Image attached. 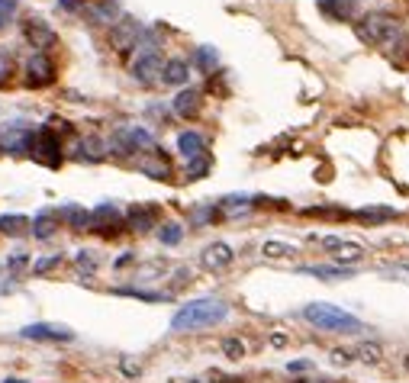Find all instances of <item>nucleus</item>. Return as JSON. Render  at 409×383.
I'll return each mask as SVG.
<instances>
[{
  "mask_svg": "<svg viewBox=\"0 0 409 383\" xmlns=\"http://www.w3.org/2000/svg\"><path fill=\"white\" fill-rule=\"evenodd\" d=\"M10 74H13V58H10V55L0 48V87L10 81Z\"/></svg>",
  "mask_w": 409,
  "mask_h": 383,
  "instance_id": "35",
  "label": "nucleus"
},
{
  "mask_svg": "<svg viewBox=\"0 0 409 383\" xmlns=\"http://www.w3.org/2000/svg\"><path fill=\"white\" fill-rule=\"evenodd\" d=\"M0 148L10 155H30L32 152V132L26 126H10L4 136H0Z\"/></svg>",
  "mask_w": 409,
  "mask_h": 383,
  "instance_id": "14",
  "label": "nucleus"
},
{
  "mask_svg": "<svg viewBox=\"0 0 409 383\" xmlns=\"http://www.w3.org/2000/svg\"><path fill=\"white\" fill-rule=\"evenodd\" d=\"M358 358H361L364 364H377V361L384 358V351H380V345H374V342H364V345L358 348Z\"/></svg>",
  "mask_w": 409,
  "mask_h": 383,
  "instance_id": "32",
  "label": "nucleus"
},
{
  "mask_svg": "<svg viewBox=\"0 0 409 383\" xmlns=\"http://www.w3.org/2000/svg\"><path fill=\"white\" fill-rule=\"evenodd\" d=\"M4 383H26V380H16V377H10V380H4Z\"/></svg>",
  "mask_w": 409,
  "mask_h": 383,
  "instance_id": "46",
  "label": "nucleus"
},
{
  "mask_svg": "<svg viewBox=\"0 0 409 383\" xmlns=\"http://www.w3.org/2000/svg\"><path fill=\"white\" fill-rule=\"evenodd\" d=\"M58 216L68 223V229L75 232H91V209L77 207V203H68V207H61Z\"/></svg>",
  "mask_w": 409,
  "mask_h": 383,
  "instance_id": "18",
  "label": "nucleus"
},
{
  "mask_svg": "<svg viewBox=\"0 0 409 383\" xmlns=\"http://www.w3.org/2000/svg\"><path fill=\"white\" fill-rule=\"evenodd\" d=\"M220 383H242V380H235V377H222Z\"/></svg>",
  "mask_w": 409,
  "mask_h": 383,
  "instance_id": "45",
  "label": "nucleus"
},
{
  "mask_svg": "<svg viewBox=\"0 0 409 383\" xmlns=\"http://www.w3.org/2000/svg\"><path fill=\"white\" fill-rule=\"evenodd\" d=\"M232 248L226 245V242H213V245L203 248V254H200V268L213 271V274H220V271H226L229 264H232Z\"/></svg>",
  "mask_w": 409,
  "mask_h": 383,
  "instance_id": "13",
  "label": "nucleus"
},
{
  "mask_svg": "<svg viewBox=\"0 0 409 383\" xmlns=\"http://www.w3.org/2000/svg\"><path fill=\"white\" fill-rule=\"evenodd\" d=\"M58 7L65 10V13H77V10L87 7V0H58Z\"/></svg>",
  "mask_w": 409,
  "mask_h": 383,
  "instance_id": "41",
  "label": "nucleus"
},
{
  "mask_svg": "<svg viewBox=\"0 0 409 383\" xmlns=\"http://www.w3.org/2000/svg\"><path fill=\"white\" fill-rule=\"evenodd\" d=\"M61 264V254H46V258H39L36 264H32V271L36 274H49V271H55Z\"/></svg>",
  "mask_w": 409,
  "mask_h": 383,
  "instance_id": "34",
  "label": "nucleus"
},
{
  "mask_svg": "<svg viewBox=\"0 0 409 383\" xmlns=\"http://www.w3.org/2000/svg\"><path fill=\"white\" fill-rule=\"evenodd\" d=\"M77 158H84V161H103L106 158V142L103 138H97V136H87V138H81L77 142Z\"/></svg>",
  "mask_w": 409,
  "mask_h": 383,
  "instance_id": "24",
  "label": "nucleus"
},
{
  "mask_svg": "<svg viewBox=\"0 0 409 383\" xmlns=\"http://www.w3.org/2000/svg\"><path fill=\"white\" fill-rule=\"evenodd\" d=\"M251 197H245V193H229V197L220 200V207H216V213L222 216V219H239V216H248L251 213Z\"/></svg>",
  "mask_w": 409,
  "mask_h": 383,
  "instance_id": "16",
  "label": "nucleus"
},
{
  "mask_svg": "<svg viewBox=\"0 0 409 383\" xmlns=\"http://www.w3.org/2000/svg\"><path fill=\"white\" fill-rule=\"evenodd\" d=\"M55 223H58V213H55V209H42V213L30 223V229H32V235H36V238H52L55 235Z\"/></svg>",
  "mask_w": 409,
  "mask_h": 383,
  "instance_id": "25",
  "label": "nucleus"
},
{
  "mask_svg": "<svg viewBox=\"0 0 409 383\" xmlns=\"http://www.w3.org/2000/svg\"><path fill=\"white\" fill-rule=\"evenodd\" d=\"M216 216H220V213H216L213 207H200V209H194V223H197V226H206L210 219H216Z\"/></svg>",
  "mask_w": 409,
  "mask_h": 383,
  "instance_id": "39",
  "label": "nucleus"
},
{
  "mask_svg": "<svg viewBox=\"0 0 409 383\" xmlns=\"http://www.w3.org/2000/svg\"><path fill=\"white\" fill-rule=\"evenodd\" d=\"M300 383H306V380H300Z\"/></svg>",
  "mask_w": 409,
  "mask_h": 383,
  "instance_id": "49",
  "label": "nucleus"
},
{
  "mask_svg": "<svg viewBox=\"0 0 409 383\" xmlns=\"http://www.w3.org/2000/svg\"><path fill=\"white\" fill-rule=\"evenodd\" d=\"M171 107H175V113L181 116V119H194L200 110V93L197 91H181L175 100H171Z\"/></svg>",
  "mask_w": 409,
  "mask_h": 383,
  "instance_id": "21",
  "label": "nucleus"
},
{
  "mask_svg": "<svg viewBox=\"0 0 409 383\" xmlns=\"http://www.w3.org/2000/svg\"><path fill=\"white\" fill-rule=\"evenodd\" d=\"M30 229V219L23 213H4L0 216V232L4 235H23Z\"/></svg>",
  "mask_w": 409,
  "mask_h": 383,
  "instance_id": "26",
  "label": "nucleus"
},
{
  "mask_svg": "<svg viewBox=\"0 0 409 383\" xmlns=\"http://www.w3.org/2000/svg\"><path fill=\"white\" fill-rule=\"evenodd\" d=\"M126 226V216L113 207V203H100L91 213V232H100V235H116Z\"/></svg>",
  "mask_w": 409,
  "mask_h": 383,
  "instance_id": "8",
  "label": "nucleus"
},
{
  "mask_svg": "<svg viewBox=\"0 0 409 383\" xmlns=\"http://www.w3.org/2000/svg\"><path fill=\"white\" fill-rule=\"evenodd\" d=\"M155 223H158V207H155V203H149V207H142V203L129 207V213H126V229H132V232H149V229H155Z\"/></svg>",
  "mask_w": 409,
  "mask_h": 383,
  "instance_id": "15",
  "label": "nucleus"
},
{
  "mask_svg": "<svg viewBox=\"0 0 409 383\" xmlns=\"http://www.w3.org/2000/svg\"><path fill=\"white\" fill-rule=\"evenodd\" d=\"M319 245L326 248L329 254H335V258H339L341 264H358V261L364 258V248L358 245V242H351V238H339V235H322V238H319Z\"/></svg>",
  "mask_w": 409,
  "mask_h": 383,
  "instance_id": "11",
  "label": "nucleus"
},
{
  "mask_svg": "<svg viewBox=\"0 0 409 383\" xmlns=\"http://www.w3.org/2000/svg\"><path fill=\"white\" fill-rule=\"evenodd\" d=\"M132 164H136L139 174L152 177V181H171V174H175V171H171V158H168L158 145L149 148V152H139V158L132 161Z\"/></svg>",
  "mask_w": 409,
  "mask_h": 383,
  "instance_id": "4",
  "label": "nucleus"
},
{
  "mask_svg": "<svg viewBox=\"0 0 409 383\" xmlns=\"http://www.w3.org/2000/svg\"><path fill=\"white\" fill-rule=\"evenodd\" d=\"M303 319L322 332H341V335L364 332V322L358 319V316L345 313L341 306H332V303H310V306L303 309Z\"/></svg>",
  "mask_w": 409,
  "mask_h": 383,
  "instance_id": "2",
  "label": "nucleus"
},
{
  "mask_svg": "<svg viewBox=\"0 0 409 383\" xmlns=\"http://www.w3.org/2000/svg\"><path fill=\"white\" fill-rule=\"evenodd\" d=\"M87 16L97 26H113L120 20V4L116 0H94V4H87Z\"/></svg>",
  "mask_w": 409,
  "mask_h": 383,
  "instance_id": "17",
  "label": "nucleus"
},
{
  "mask_svg": "<svg viewBox=\"0 0 409 383\" xmlns=\"http://www.w3.org/2000/svg\"><path fill=\"white\" fill-rule=\"evenodd\" d=\"M355 32H358V39H361L364 46L384 48L386 42H390L396 32H403V30H400V23H396L390 13H367L361 23H355Z\"/></svg>",
  "mask_w": 409,
  "mask_h": 383,
  "instance_id": "3",
  "label": "nucleus"
},
{
  "mask_svg": "<svg viewBox=\"0 0 409 383\" xmlns=\"http://www.w3.org/2000/svg\"><path fill=\"white\" fill-rule=\"evenodd\" d=\"M261 254H265V258H294L296 248L287 245V242H274V238H271V242H265Z\"/></svg>",
  "mask_w": 409,
  "mask_h": 383,
  "instance_id": "28",
  "label": "nucleus"
},
{
  "mask_svg": "<svg viewBox=\"0 0 409 383\" xmlns=\"http://www.w3.org/2000/svg\"><path fill=\"white\" fill-rule=\"evenodd\" d=\"M55 81V65L46 52H36L26 62V87H49Z\"/></svg>",
  "mask_w": 409,
  "mask_h": 383,
  "instance_id": "10",
  "label": "nucleus"
},
{
  "mask_svg": "<svg viewBox=\"0 0 409 383\" xmlns=\"http://www.w3.org/2000/svg\"><path fill=\"white\" fill-rule=\"evenodd\" d=\"M319 10L332 16V20H339V23H345L358 13V0H319Z\"/></svg>",
  "mask_w": 409,
  "mask_h": 383,
  "instance_id": "19",
  "label": "nucleus"
},
{
  "mask_svg": "<svg viewBox=\"0 0 409 383\" xmlns=\"http://www.w3.org/2000/svg\"><path fill=\"white\" fill-rule=\"evenodd\" d=\"M194 58H197V68L200 71H213V68H216V62H220V58H216V48H213V46H200L197 52H194Z\"/></svg>",
  "mask_w": 409,
  "mask_h": 383,
  "instance_id": "30",
  "label": "nucleus"
},
{
  "mask_svg": "<svg viewBox=\"0 0 409 383\" xmlns=\"http://www.w3.org/2000/svg\"><path fill=\"white\" fill-rule=\"evenodd\" d=\"M161 68H165V58H161L158 48H142V52L132 58V77H136L139 84H155L161 81Z\"/></svg>",
  "mask_w": 409,
  "mask_h": 383,
  "instance_id": "6",
  "label": "nucleus"
},
{
  "mask_svg": "<svg viewBox=\"0 0 409 383\" xmlns=\"http://www.w3.org/2000/svg\"><path fill=\"white\" fill-rule=\"evenodd\" d=\"M181 238H184V229L177 223H165L158 229V242H161V245H177Z\"/></svg>",
  "mask_w": 409,
  "mask_h": 383,
  "instance_id": "31",
  "label": "nucleus"
},
{
  "mask_svg": "<svg viewBox=\"0 0 409 383\" xmlns=\"http://www.w3.org/2000/svg\"><path fill=\"white\" fill-rule=\"evenodd\" d=\"M26 264H30V254H26V252H13V254L7 258V268L13 271V274H20V271L26 268Z\"/></svg>",
  "mask_w": 409,
  "mask_h": 383,
  "instance_id": "36",
  "label": "nucleus"
},
{
  "mask_svg": "<svg viewBox=\"0 0 409 383\" xmlns=\"http://www.w3.org/2000/svg\"><path fill=\"white\" fill-rule=\"evenodd\" d=\"M142 32H145L142 23L122 16V20H116V23L110 26V46H113L116 52H132V48H139V42H142Z\"/></svg>",
  "mask_w": 409,
  "mask_h": 383,
  "instance_id": "7",
  "label": "nucleus"
},
{
  "mask_svg": "<svg viewBox=\"0 0 409 383\" xmlns=\"http://www.w3.org/2000/svg\"><path fill=\"white\" fill-rule=\"evenodd\" d=\"M313 368V364H310V361H290V374H300V370H310Z\"/></svg>",
  "mask_w": 409,
  "mask_h": 383,
  "instance_id": "43",
  "label": "nucleus"
},
{
  "mask_svg": "<svg viewBox=\"0 0 409 383\" xmlns=\"http://www.w3.org/2000/svg\"><path fill=\"white\" fill-rule=\"evenodd\" d=\"M403 364H406V370H409V358H406V361H403Z\"/></svg>",
  "mask_w": 409,
  "mask_h": 383,
  "instance_id": "47",
  "label": "nucleus"
},
{
  "mask_svg": "<svg viewBox=\"0 0 409 383\" xmlns=\"http://www.w3.org/2000/svg\"><path fill=\"white\" fill-rule=\"evenodd\" d=\"M187 77H190V68L181 58H171V62H165V68H161V84H168V87H184Z\"/></svg>",
  "mask_w": 409,
  "mask_h": 383,
  "instance_id": "20",
  "label": "nucleus"
},
{
  "mask_svg": "<svg viewBox=\"0 0 409 383\" xmlns=\"http://www.w3.org/2000/svg\"><path fill=\"white\" fill-rule=\"evenodd\" d=\"M229 316V306L222 299H213V297H200V299H190L171 316V329L175 332H197V329H213L220 325L222 319Z\"/></svg>",
  "mask_w": 409,
  "mask_h": 383,
  "instance_id": "1",
  "label": "nucleus"
},
{
  "mask_svg": "<svg viewBox=\"0 0 409 383\" xmlns=\"http://www.w3.org/2000/svg\"><path fill=\"white\" fill-rule=\"evenodd\" d=\"M77 268H81L84 274H91V271L97 268V258H94V252H77Z\"/></svg>",
  "mask_w": 409,
  "mask_h": 383,
  "instance_id": "38",
  "label": "nucleus"
},
{
  "mask_svg": "<svg viewBox=\"0 0 409 383\" xmlns=\"http://www.w3.org/2000/svg\"><path fill=\"white\" fill-rule=\"evenodd\" d=\"M303 274L310 277H319V280H348L351 277V268L348 264H310V268H303Z\"/></svg>",
  "mask_w": 409,
  "mask_h": 383,
  "instance_id": "22",
  "label": "nucleus"
},
{
  "mask_svg": "<svg viewBox=\"0 0 409 383\" xmlns=\"http://www.w3.org/2000/svg\"><path fill=\"white\" fill-rule=\"evenodd\" d=\"M355 219H364V223H386V219H396V209L386 207H364L355 213Z\"/></svg>",
  "mask_w": 409,
  "mask_h": 383,
  "instance_id": "27",
  "label": "nucleus"
},
{
  "mask_svg": "<svg viewBox=\"0 0 409 383\" xmlns=\"http://www.w3.org/2000/svg\"><path fill=\"white\" fill-rule=\"evenodd\" d=\"M222 351H226L232 361H239L245 354V345L242 342H235V338H226V342H222Z\"/></svg>",
  "mask_w": 409,
  "mask_h": 383,
  "instance_id": "37",
  "label": "nucleus"
},
{
  "mask_svg": "<svg viewBox=\"0 0 409 383\" xmlns=\"http://www.w3.org/2000/svg\"><path fill=\"white\" fill-rule=\"evenodd\" d=\"M16 0H0V30H7L10 23H13V16H16Z\"/></svg>",
  "mask_w": 409,
  "mask_h": 383,
  "instance_id": "33",
  "label": "nucleus"
},
{
  "mask_svg": "<svg viewBox=\"0 0 409 383\" xmlns=\"http://www.w3.org/2000/svg\"><path fill=\"white\" fill-rule=\"evenodd\" d=\"M129 261H132V252H126V254H122V258H116V268H126Z\"/></svg>",
  "mask_w": 409,
  "mask_h": 383,
  "instance_id": "44",
  "label": "nucleus"
},
{
  "mask_svg": "<svg viewBox=\"0 0 409 383\" xmlns=\"http://www.w3.org/2000/svg\"><path fill=\"white\" fill-rule=\"evenodd\" d=\"M332 361H335V364H339V368H345V364H351V361H355V358H351L348 351H332Z\"/></svg>",
  "mask_w": 409,
  "mask_h": 383,
  "instance_id": "42",
  "label": "nucleus"
},
{
  "mask_svg": "<svg viewBox=\"0 0 409 383\" xmlns=\"http://www.w3.org/2000/svg\"><path fill=\"white\" fill-rule=\"evenodd\" d=\"M384 274L386 277H400V280H406V284H409V264H394V268H386Z\"/></svg>",
  "mask_w": 409,
  "mask_h": 383,
  "instance_id": "40",
  "label": "nucleus"
},
{
  "mask_svg": "<svg viewBox=\"0 0 409 383\" xmlns=\"http://www.w3.org/2000/svg\"><path fill=\"white\" fill-rule=\"evenodd\" d=\"M177 152L184 158H197V155H206V138L200 132H181L177 136Z\"/></svg>",
  "mask_w": 409,
  "mask_h": 383,
  "instance_id": "23",
  "label": "nucleus"
},
{
  "mask_svg": "<svg viewBox=\"0 0 409 383\" xmlns=\"http://www.w3.org/2000/svg\"><path fill=\"white\" fill-rule=\"evenodd\" d=\"M32 158L39 161V164H46V168H58L61 164V142L58 136H55L52 129H39L36 136H32Z\"/></svg>",
  "mask_w": 409,
  "mask_h": 383,
  "instance_id": "5",
  "label": "nucleus"
},
{
  "mask_svg": "<svg viewBox=\"0 0 409 383\" xmlns=\"http://www.w3.org/2000/svg\"><path fill=\"white\" fill-rule=\"evenodd\" d=\"M187 161L190 164H187V171H184L187 181H200V177L210 171V155H197V158H187Z\"/></svg>",
  "mask_w": 409,
  "mask_h": 383,
  "instance_id": "29",
  "label": "nucleus"
},
{
  "mask_svg": "<svg viewBox=\"0 0 409 383\" xmlns=\"http://www.w3.org/2000/svg\"><path fill=\"white\" fill-rule=\"evenodd\" d=\"M23 36L32 48H39V52H46V48H52L55 42H58V36H55L52 26H49L46 20H36V16L23 23Z\"/></svg>",
  "mask_w": 409,
  "mask_h": 383,
  "instance_id": "12",
  "label": "nucleus"
},
{
  "mask_svg": "<svg viewBox=\"0 0 409 383\" xmlns=\"http://www.w3.org/2000/svg\"><path fill=\"white\" fill-rule=\"evenodd\" d=\"M20 335L30 342H75V332L68 325H58V322H32V325L20 329Z\"/></svg>",
  "mask_w": 409,
  "mask_h": 383,
  "instance_id": "9",
  "label": "nucleus"
},
{
  "mask_svg": "<svg viewBox=\"0 0 409 383\" xmlns=\"http://www.w3.org/2000/svg\"><path fill=\"white\" fill-rule=\"evenodd\" d=\"M190 383H200V380H190Z\"/></svg>",
  "mask_w": 409,
  "mask_h": 383,
  "instance_id": "48",
  "label": "nucleus"
}]
</instances>
